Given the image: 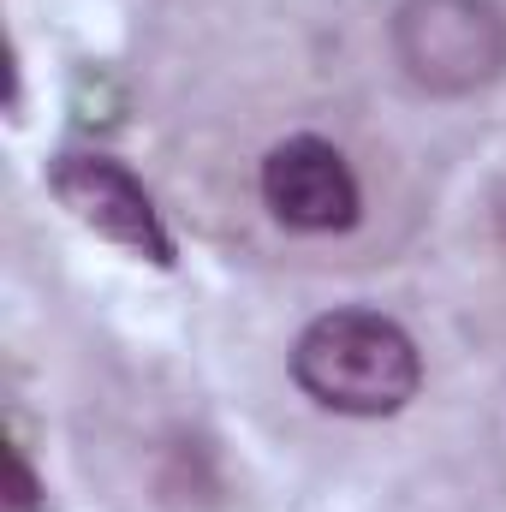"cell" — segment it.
I'll list each match as a JSON object with an SVG mask.
<instances>
[{
	"mask_svg": "<svg viewBox=\"0 0 506 512\" xmlns=\"http://www.w3.org/2000/svg\"><path fill=\"white\" fill-rule=\"evenodd\" d=\"M292 382L322 411L340 417H393L417 399L423 358L411 334L381 310H328L292 346Z\"/></svg>",
	"mask_w": 506,
	"mask_h": 512,
	"instance_id": "6da1fadb",
	"label": "cell"
},
{
	"mask_svg": "<svg viewBox=\"0 0 506 512\" xmlns=\"http://www.w3.org/2000/svg\"><path fill=\"white\" fill-rule=\"evenodd\" d=\"M393 60L429 96H471L506 72V12L495 0H405Z\"/></svg>",
	"mask_w": 506,
	"mask_h": 512,
	"instance_id": "7a4b0ae2",
	"label": "cell"
},
{
	"mask_svg": "<svg viewBox=\"0 0 506 512\" xmlns=\"http://www.w3.org/2000/svg\"><path fill=\"white\" fill-rule=\"evenodd\" d=\"M262 203L292 233H346L364 215V191L352 161L328 137H286L262 155Z\"/></svg>",
	"mask_w": 506,
	"mask_h": 512,
	"instance_id": "3957f363",
	"label": "cell"
},
{
	"mask_svg": "<svg viewBox=\"0 0 506 512\" xmlns=\"http://www.w3.org/2000/svg\"><path fill=\"white\" fill-rule=\"evenodd\" d=\"M48 185H54V197H60L84 227H96L102 239L149 256V262H161V268L173 262V233L161 227V215H155L149 191L137 185V173H126L120 161H108V155H60L54 173H48Z\"/></svg>",
	"mask_w": 506,
	"mask_h": 512,
	"instance_id": "277c9868",
	"label": "cell"
},
{
	"mask_svg": "<svg viewBox=\"0 0 506 512\" xmlns=\"http://www.w3.org/2000/svg\"><path fill=\"white\" fill-rule=\"evenodd\" d=\"M36 501V483H30V471H24V453L12 447V507H30Z\"/></svg>",
	"mask_w": 506,
	"mask_h": 512,
	"instance_id": "5b68a950",
	"label": "cell"
}]
</instances>
